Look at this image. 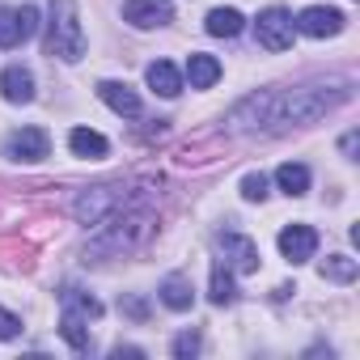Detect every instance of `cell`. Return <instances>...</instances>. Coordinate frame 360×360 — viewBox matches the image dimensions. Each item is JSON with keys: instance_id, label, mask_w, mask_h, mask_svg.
<instances>
[{"instance_id": "1", "label": "cell", "mask_w": 360, "mask_h": 360, "mask_svg": "<svg viewBox=\"0 0 360 360\" xmlns=\"http://www.w3.org/2000/svg\"><path fill=\"white\" fill-rule=\"evenodd\" d=\"M352 85H301V89H259L229 110L233 131H284L292 123H314L326 110L343 106Z\"/></svg>"}, {"instance_id": "2", "label": "cell", "mask_w": 360, "mask_h": 360, "mask_svg": "<svg viewBox=\"0 0 360 360\" xmlns=\"http://www.w3.org/2000/svg\"><path fill=\"white\" fill-rule=\"evenodd\" d=\"M47 56H60L68 64H77L85 56V30L77 18L72 0H51V22H47Z\"/></svg>"}, {"instance_id": "3", "label": "cell", "mask_w": 360, "mask_h": 360, "mask_svg": "<svg viewBox=\"0 0 360 360\" xmlns=\"http://www.w3.org/2000/svg\"><path fill=\"white\" fill-rule=\"evenodd\" d=\"M292 34H297L292 13H288V9H280V5L263 9V13H259V22H255V39H259V47H263V51H288V47H292Z\"/></svg>"}, {"instance_id": "4", "label": "cell", "mask_w": 360, "mask_h": 360, "mask_svg": "<svg viewBox=\"0 0 360 360\" xmlns=\"http://www.w3.org/2000/svg\"><path fill=\"white\" fill-rule=\"evenodd\" d=\"M123 22L136 30H157L174 22V5L169 0H127L123 5Z\"/></svg>"}, {"instance_id": "5", "label": "cell", "mask_w": 360, "mask_h": 360, "mask_svg": "<svg viewBox=\"0 0 360 360\" xmlns=\"http://www.w3.org/2000/svg\"><path fill=\"white\" fill-rule=\"evenodd\" d=\"M51 153V136L43 127H22L5 140V157L9 161H43Z\"/></svg>"}, {"instance_id": "6", "label": "cell", "mask_w": 360, "mask_h": 360, "mask_svg": "<svg viewBox=\"0 0 360 360\" xmlns=\"http://www.w3.org/2000/svg\"><path fill=\"white\" fill-rule=\"evenodd\" d=\"M123 195H127L123 187H89V191L77 200V208H72V212H77V221H81V225H98L106 212H115V204H119Z\"/></svg>"}, {"instance_id": "7", "label": "cell", "mask_w": 360, "mask_h": 360, "mask_svg": "<svg viewBox=\"0 0 360 360\" xmlns=\"http://www.w3.org/2000/svg\"><path fill=\"white\" fill-rule=\"evenodd\" d=\"M39 30V13L26 9H0V47H18Z\"/></svg>"}, {"instance_id": "8", "label": "cell", "mask_w": 360, "mask_h": 360, "mask_svg": "<svg viewBox=\"0 0 360 360\" xmlns=\"http://www.w3.org/2000/svg\"><path fill=\"white\" fill-rule=\"evenodd\" d=\"M292 26L301 34H309V39H330V34L343 30V13L339 9H326V5H309V9H301V18Z\"/></svg>"}, {"instance_id": "9", "label": "cell", "mask_w": 360, "mask_h": 360, "mask_svg": "<svg viewBox=\"0 0 360 360\" xmlns=\"http://www.w3.org/2000/svg\"><path fill=\"white\" fill-rule=\"evenodd\" d=\"M314 250H318V233L309 225H284L280 229V255L288 263H305V259H314Z\"/></svg>"}, {"instance_id": "10", "label": "cell", "mask_w": 360, "mask_h": 360, "mask_svg": "<svg viewBox=\"0 0 360 360\" xmlns=\"http://www.w3.org/2000/svg\"><path fill=\"white\" fill-rule=\"evenodd\" d=\"M221 255H225V267L233 271H259V246L242 233H221Z\"/></svg>"}, {"instance_id": "11", "label": "cell", "mask_w": 360, "mask_h": 360, "mask_svg": "<svg viewBox=\"0 0 360 360\" xmlns=\"http://www.w3.org/2000/svg\"><path fill=\"white\" fill-rule=\"evenodd\" d=\"M98 98H102L115 115H123V119H136V115H140V98H136V89L123 85V81H102V85H98Z\"/></svg>"}, {"instance_id": "12", "label": "cell", "mask_w": 360, "mask_h": 360, "mask_svg": "<svg viewBox=\"0 0 360 360\" xmlns=\"http://www.w3.org/2000/svg\"><path fill=\"white\" fill-rule=\"evenodd\" d=\"M68 148H72L77 157H85V161H102V157L110 153L106 136L94 131V127H72V131H68Z\"/></svg>"}, {"instance_id": "13", "label": "cell", "mask_w": 360, "mask_h": 360, "mask_svg": "<svg viewBox=\"0 0 360 360\" xmlns=\"http://www.w3.org/2000/svg\"><path fill=\"white\" fill-rule=\"evenodd\" d=\"M144 77H148L153 94H161V98H178V94H183V72H178L169 60H153Z\"/></svg>"}, {"instance_id": "14", "label": "cell", "mask_w": 360, "mask_h": 360, "mask_svg": "<svg viewBox=\"0 0 360 360\" xmlns=\"http://www.w3.org/2000/svg\"><path fill=\"white\" fill-rule=\"evenodd\" d=\"M0 94H5V102H30L34 98V77H30V68H22V64H13V68H5V77H0Z\"/></svg>"}, {"instance_id": "15", "label": "cell", "mask_w": 360, "mask_h": 360, "mask_svg": "<svg viewBox=\"0 0 360 360\" xmlns=\"http://www.w3.org/2000/svg\"><path fill=\"white\" fill-rule=\"evenodd\" d=\"M187 81H191V89H212V85L221 81V64H217L212 56H204V51H191V60H187Z\"/></svg>"}, {"instance_id": "16", "label": "cell", "mask_w": 360, "mask_h": 360, "mask_svg": "<svg viewBox=\"0 0 360 360\" xmlns=\"http://www.w3.org/2000/svg\"><path fill=\"white\" fill-rule=\"evenodd\" d=\"M161 301H165L169 309H178V314L191 309V305H195V288H191V280H187V276H165V280H161Z\"/></svg>"}, {"instance_id": "17", "label": "cell", "mask_w": 360, "mask_h": 360, "mask_svg": "<svg viewBox=\"0 0 360 360\" xmlns=\"http://www.w3.org/2000/svg\"><path fill=\"white\" fill-rule=\"evenodd\" d=\"M60 305H64V314H77V318H85V322L102 318V301L89 297V292H81V288H64V292H60Z\"/></svg>"}, {"instance_id": "18", "label": "cell", "mask_w": 360, "mask_h": 360, "mask_svg": "<svg viewBox=\"0 0 360 360\" xmlns=\"http://www.w3.org/2000/svg\"><path fill=\"white\" fill-rule=\"evenodd\" d=\"M276 183H280L284 195H305V191H309V169H305L301 161H284V165L276 169Z\"/></svg>"}, {"instance_id": "19", "label": "cell", "mask_w": 360, "mask_h": 360, "mask_svg": "<svg viewBox=\"0 0 360 360\" xmlns=\"http://www.w3.org/2000/svg\"><path fill=\"white\" fill-rule=\"evenodd\" d=\"M242 26H246V22H242V13H238V9H212L204 30H208L212 39H238V34H242Z\"/></svg>"}, {"instance_id": "20", "label": "cell", "mask_w": 360, "mask_h": 360, "mask_svg": "<svg viewBox=\"0 0 360 360\" xmlns=\"http://www.w3.org/2000/svg\"><path fill=\"white\" fill-rule=\"evenodd\" d=\"M60 335L72 343V352H94V339H89V326H85V318H77V314H64L60 318Z\"/></svg>"}, {"instance_id": "21", "label": "cell", "mask_w": 360, "mask_h": 360, "mask_svg": "<svg viewBox=\"0 0 360 360\" xmlns=\"http://www.w3.org/2000/svg\"><path fill=\"white\" fill-rule=\"evenodd\" d=\"M212 305H233V297H238V288H233V271L225 267V263H217L212 267Z\"/></svg>"}, {"instance_id": "22", "label": "cell", "mask_w": 360, "mask_h": 360, "mask_svg": "<svg viewBox=\"0 0 360 360\" xmlns=\"http://www.w3.org/2000/svg\"><path fill=\"white\" fill-rule=\"evenodd\" d=\"M322 280L352 284V280H356V259H347V255H330V259L322 263Z\"/></svg>"}, {"instance_id": "23", "label": "cell", "mask_w": 360, "mask_h": 360, "mask_svg": "<svg viewBox=\"0 0 360 360\" xmlns=\"http://www.w3.org/2000/svg\"><path fill=\"white\" fill-rule=\"evenodd\" d=\"M195 352H200V330H183V335L174 339V356L178 360H191Z\"/></svg>"}, {"instance_id": "24", "label": "cell", "mask_w": 360, "mask_h": 360, "mask_svg": "<svg viewBox=\"0 0 360 360\" xmlns=\"http://www.w3.org/2000/svg\"><path fill=\"white\" fill-rule=\"evenodd\" d=\"M242 195L246 200H267V178L263 174H246L242 178Z\"/></svg>"}, {"instance_id": "25", "label": "cell", "mask_w": 360, "mask_h": 360, "mask_svg": "<svg viewBox=\"0 0 360 360\" xmlns=\"http://www.w3.org/2000/svg\"><path fill=\"white\" fill-rule=\"evenodd\" d=\"M119 309H123L131 322H148V305H144L140 297H123V301H119Z\"/></svg>"}, {"instance_id": "26", "label": "cell", "mask_w": 360, "mask_h": 360, "mask_svg": "<svg viewBox=\"0 0 360 360\" xmlns=\"http://www.w3.org/2000/svg\"><path fill=\"white\" fill-rule=\"evenodd\" d=\"M22 335V318L9 314V309H0V339H18Z\"/></svg>"}, {"instance_id": "27", "label": "cell", "mask_w": 360, "mask_h": 360, "mask_svg": "<svg viewBox=\"0 0 360 360\" xmlns=\"http://www.w3.org/2000/svg\"><path fill=\"white\" fill-rule=\"evenodd\" d=\"M343 153H347V157L356 153V131H347V136H343Z\"/></svg>"}]
</instances>
